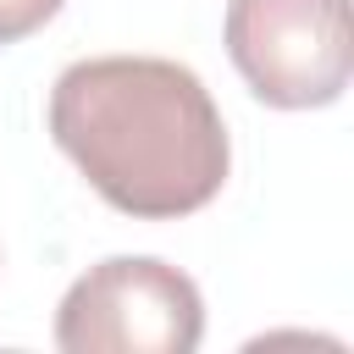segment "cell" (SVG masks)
Returning <instances> with one entry per match:
<instances>
[{"label":"cell","mask_w":354,"mask_h":354,"mask_svg":"<svg viewBox=\"0 0 354 354\" xmlns=\"http://www.w3.org/2000/svg\"><path fill=\"white\" fill-rule=\"evenodd\" d=\"M50 138L88 188L133 221L194 216L232 171L210 88L166 55L72 61L50 88Z\"/></svg>","instance_id":"6da1fadb"},{"label":"cell","mask_w":354,"mask_h":354,"mask_svg":"<svg viewBox=\"0 0 354 354\" xmlns=\"http://www.w3.org/2000/svg\"><path fill=\"white\" fill-rule=\"evenodd\" d=\"M205 337V299L194 277L155 254H111L88 266L61 310V354H194Z\"/></svg>","instance_id":"7a4b0ae2"},{"label":"cell","mask_w":354,"mask_h":354,"mask_svg":"<svg viewBox=\"0 0 354 354\" xmlns=\"http://www.w3.org/2000/svg\"><path fill=\"white\" fill-rule=\"evenodd\" d=\"M227 55L271 111L343 100L354 77L348 0H227Z\"/></svg>","instance_id":"3957f363"},{"label":"cell","mask_w":354,"mask_h":354,"mask_svg":"<svg viewBox=\"0 0 354 354\" xmlns=\"http://www.w3.org/2000/svg\"><path fill=\"white\" fill-rule=\"evenodd\" d=\"M66 0H0V44H17L28 33H39Z\"/></svg>","instance_id":"277c9868"}]
</instances>
